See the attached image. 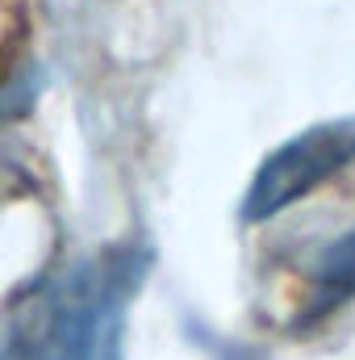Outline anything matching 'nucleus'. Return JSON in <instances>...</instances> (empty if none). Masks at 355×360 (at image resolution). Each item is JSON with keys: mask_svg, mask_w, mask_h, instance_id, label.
I'll list each match as a JSON object with an SVG mask.
<instances>
[{"mask_svg": "<svg viewBox=\"0 0 355 360\" xmlns=\"http://www.w3.org/2000/svg\"><path fill=\"white\" fill-rule=\"evenodd\" d=\"M138 269L134 256H109L76 264L55 281L25 293L13 314L8 356L13 360H100L109 348V323L130 293Z\"/></svg>", "mask_w": 355, "mask_h": 360, "instance_id": "nucleus-1", "label": "nucleus"}, {"mask_svg": "<svg viewBox=\"0 0 355 360\" xmlns=\"http://www.w3.org/2000/svg\"><path fill=\"white\" fill-rule=\"evenodd\" d=\"M351 164H355V117L318 122V126L293 134L288 143H280L255 168V176L247 184V197L239 205V218L247 226L267 222V218L284 214L293 201L309 197L314 188H322L330 176H339Z\"/></svg>", "mask_w": 355, "mask_h": 360, "instance_id": "nucleus-2", "label": "nucleus"}, {"mask_svg": "<svg viewBox=\"0 0 355 360\" xmlns=\"http://www.w3.org/2000/svg\"><path fill=\"white\" fill-rule=\"evenodd\" d=\"M347 302H355V231L339 235L335 243H326V252L318 256L314 276H309V293H305V302H301V310L293 319V331L322 327Z\"/></svg>", "mask_w": 355, "mask_h": 360, "instance_id": "nucleus-3", "label": "nucleus"}]
</instances>
